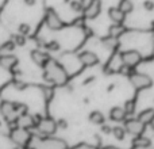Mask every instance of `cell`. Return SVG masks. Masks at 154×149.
<instances>
[{
    "label": "cell",
    "instance_id": "1",
    "mask_svg": "<svg viewBox=\"0 0 154 149\" xmlns=\"http://www.w3.org/2000/svg\"><path fill=\"white\" fill-rule=\"evenodd\" d=\"M45 79L49 81L54 83L57 85H65L68 83V73L64 69L61 64L56 61V60H49L48 64L45 65Z\"/></svg>",
    "mask_w": 154,
    "mask_h": 149
},
{
    "label": "cell",
    "instance_id": "2",
    "mask_svg": "<svg viewBox=\"0 0 154 149\" xmlns=\"http://www.w3.org/2000/svg\"><path fill=\"white\" fill-rule=\"evenodd\" d=\"M22 109L20 104L14 103V102H8V100H3L0 103V113L8 121V122H16L19 117V110Z\"/></svg>",
    "mask_w": 154,
    "mask_h": 149
},
{
    "label": "cell",
    "instance_id": "3",
    "mask_svg": "<svg viewBox=\"0 0 154 149\" xmlns=\"http://www.w3.org/2000/svg\"><path fill=\"white\" fill-rule=\"evenodd\" d=\"M10 137L16 145H19V147H26V145L30 142L31 134H30V132L27 130V129L18 126V128H15V129L11 130Z\"/></svg>",
    "mask_w": 154,
    "mask_h": 149
},
{
    "label": "cell",
    "instance_id": "4",
    "mask_svg": "<svg viewBox=\"0 0 154 149\" xmlns=\"http://www.w3.org/2000/svg\"><path fill=\"white\" fill-rule=\"evenodd\" d=\"M130 81L135 90H145V88H150L153 85V80L150 79V76L138 72L130 73Z\"/></svg>",
    "mask_w": 154,
    "mask_h": 149
},
{
    "label": "cell",
    "instance_id": "5",
    "mask_svg": "<svg viewBox=\"0 0 154 149\" xmlns=\"http://www.w3.org/2000/svg\"><path fill=\"white\" fill-rule=\"evenodd\" d=\"M120 61L125 67L134 68L142 61V56L137 50H126L120 53Z\"/></svg>",
    "mask_w": 154,
    "mask_h": 149
},
{
    "label": "cell",
    "instance_id": "6",
    "mask_svg": "<svg viewBox=\"0 0 154 149\" xmlns=\"http://www.w3.org/2000/svg\"><path fill=\"white\" fill-rule=\"evenodd\" d=\"M35 126H37L38 132L45 136H53L57 130V123L51 118H41Z\"/></svg>",
    "mask_w": 154,
    "mask_h": 149
},
{
    "label": "cell",
    "instance_id": "7",
    "mask_svg": "<svg viewBox=\"0 0 154 149\" xmlns=\"http://www.w3.org/2000/svg\"><path fill=\"white\" fill-rule=\"evenodd\" d=\"M45 23L50 30H61L64 27V22L60 19L58 14L53 8H48L45 14Z\"/></svg>",
    "mask_w": 154,
    "mask_h": 149
},
{
    "label": "cell",
    "instance_id": "8",
    "mask_svg": "<svg viewBox=\"0 0 154 149\" xmlns=\"http://www.w3.org/2000/svg\"><path fill=\"white\" fill-rule=\"evenodd\" d=\"M101 11V2L100 0H91L88 5L84 8V15L87 19H95L99 16Z\"/></svg>",
    "mask_w": 154,
    "mask_h": 149
},
{
    "label": "cell",
    "instance_id": "9",
    "mask_svg": "<svg viewBox=\"0 0 154 149\" xmlns=\"http://www.w3.org/2000/svg\"><path fill=\"white\" fill-rule=\"evenodd\" d=\"M146 125L141 122L138 119H127L125 123V130L130 134H135V136H139L141 133H143Z\"/></svg>",
    "mask_w": 154,
    "mask_h": 149
},
{
    "label": "cell",
    "instance_id": "10",
    "mask_svg": "<svg viewBox=\"0 0 154 149\" xmlns=\"http://www.w3.org/2000/svg\"><path fill=\"white\" fill-rule=\"evenodd\" d=\"M38 149H66V144L57 138H45L39 142Z\"/></svg>",
    "mask_w": 154,
    "mask_h": 149
},
{
    "label": "cell",
    "instance_id": "11",
    "mask_svg": "<svg viewBox=\"0 0 154 149\" xmlns=\"http://www.w3.org/2000/svg\"><path fill=\"white\" fill-rule=\"evenodd\" d=\"M79 61L81 62L84 67H92L99 62V59L95 53L92 52H82L79 54Z\"/></svg>",
    "mask_w": 154,
    "mask_h": 149
},
{
    "label": "cell",
    "instance_id": "12",
    "mask_svg": "<svg viewBox=\"0 0 154 149\" xmlns=\"http://www.w3.org/2000/svg\"><path fill=\"white\" fill-rule=\"evenodd\" d=\"M18 64V59L16 56H12V54H3L0 56V67L4 68V69H12L15 65Z\"/></svg>",
    "mask_w": 154,
    "mask_h": 149
},
{
    "label": "cell",
    "instance_id": "13",
    "mask_svg": "<svg viewBox=\"0 0 154 149\" xmlns=\"http://www.w3.org/2000/svg\"><path fill=\"white\" fill-rule=\"evenodd\" d=\"M31 59L37 65H39V67H45V65L48 64V61L50 60V57H49V54L43 53V52H41V50H32L31 52Z\"/></svg>",
    "mask_w": 154,
    "mask_h": 149
},
{
    "label": "cell",
    "instance_id": "14",
    "mask_svg": "<svg viewBox=\"0 0 154 149\" xmlns=\"http://www.w3.org/2000/svg\"><path fill=\"white\" fill-rule=\"evenodd\" d=\"M108 16L114 23H123L126 19V14L122 12L118 7H112L108 10Z\"/></svg>",
    "mask_w": 154,
    "mask_h": 149
},
{
    "label": "cell",
    "instance_id": "15",
    "mask_svg": "<svg viewBox=\"0 0 154 149\" xmlns=\"http://www.w3.org/2000/svg\"><path fill=\"white\" fill-rule=\"evenodd\" d=\"M16 122H18V125L20 126V128H24V129H30V128H32V126H35L34 117L26 114V113H24V114H22L20 117H18Z\"/></svg>",
    "mask_w": 154,
    "mask_h": 149
},
{
    "label": "cell",
    "instance_id": "16",
    "mask_svg": "<svg viewBox=\"0 0 154 149\" xmlns=\"http://www.w3.org/2000/svg\"><path fill=\"white\" fill-rule=\"evenodd\" d=\"M137 119L141 121L143 125H150L152 122H154V109H146L141 111Z\"/></svg>",
    "mask_w": 154,
    "mask_h": 149
},
{
    "label": "cell",
    "instance_id": "17",
    "mask_svg": "<svg viewBox=\"0 0 154 149\" xmlns=\"http://www.w3.org/2000/svg\"><path fill=\"white\" fill-rule=\"evenodd\" d=\"M126 113L122 107H112L111 111H109V118L112 121H116V122H120V121H125L126 119Z\"/></svg>",
    "mask_w": 154,
    "mask_h": 149
},
{
    "label": "cell",
    "instance_id": "18",
    "mask_svg": "<svg viewBox=\"0 0 154 149\" xmlns=\"http://www.w3.org/2000/svg\"><path fill=\"white\" fill-rule=\"evenodd\" d=\"M125 31H126V29L122 23H115L108 29V35L111 38H114V40H116V38H119Z\"/></svg>",
    "mask_w": 154,
    "mask_h": 149
},
{
    "label": "cell",
    "instance_id": "19",
    "mask_svg": "<svg viewBox=\"0 0 154 149\" xmlns=\"http://www.w3.org/2000/svg\"><path fill=\"white\" fill-rule=\"evenodd\" d=\"M133 144H134V147L147 148V147H150V140L139 134V136H135V138L133 140Z\"/></svg>",
    "mask_w": 154,
    "mask_h": 149
},
{
    "label": "cell",
    "instance_id": "20",
    "mask_svg": "<svg viewBox=\"0 0 154 149\" xmlns=\"http://www.w3.org/2000/svg\"><path fill=\"white\" fill-rule=\"evenodd\" d=\"M119 8L122 12H125L126 15L127 14H130L131 11L134 10V4L131 3V0H120V3H119Z\"/></svg>",
    "mask_w": 154,
    "mask_h": 149
},
{
    "label": "cell",
    "instance_id": "21",
    "mask_svg": "<svg viewBox=\"0 0 154 149\" xmlns=\"http://www.w3.org/2000/svg\"><path fill=\"white\" fill-rule=\"evenodd\" d=\"M89 121L95 125H101L104 123V115L100 111H92L89 115Z\"/></svg>",
    "mask_w": 154,
    "mask_h": 149
},
{
    "label": "cell",
    "instance_id": "22",
    "mask_svg": "<svg viewBox=\"0 0 154 149\" xmlns=\"http://www.w3.org/2000/svg\"><path fill=\"white\" fill-rule=\"evenodd\" d=\"M135 106H137L135 99L126 102V103H125V107H123V110H125L126 115H133V114H134V111H135Z\"/></svg>",
    "mask_w": 154,
    "mask_h": 149
},
{
    "label": "cell",
    "instance_id": "23",
    "mask_svg": "<svg viewBox=\"0 0 154 149\" xmlns=\"http://www.w3.org/2000/svg\"><path fill=\"white\" fill-rule=\"evenodd\" d=\"M125 132L126 130L123 128H114V129H112V133H114L115 138L119 140V141H122V140L125 138Z\"/></svg>",
    "mask_w": 154,
    "mask_h": 149
},
{
    "label": "cell",
    "instance_id": "24",
    "mask_svg": "<svg viewBox=\"0 0 154 149\" xmlns=\"http://www.w3.org/2000/svg\"><path fill=\"white\" fill-rule=\"evenodd\" d=\"M15 43H14V41H7V42H4L2 46H0V50L3 52H12L14 49H15Z\"/></svg>",
    "mask_w": 154,
    "mask_h": 149
},
{
    "label": "cell",
    "instance_id": "25",
    "mask_svg": "<svg viewBox=\"0 0 154 149\" xmlns=\"http://www.w3.org/2000/svg\"><path fill=\"white\" fill-rule=\"evenodd\" d=\"M14 43H15L16 46H23L24 42H26V38H24V35L22 34H18V35H14Z\"/></svg>",
    "mask_w": 154,
    "mask_h": 149
},
{
    "label": "cell",
    "instance_id": "26",
    "mask_svg": "<svg viewBox=\"0 0 154 149\" xmlns=\"http://www.w3.org/2000/svg\"><path fill=\"white\" fill-rule=\"evenodd\" d=\"M19 33H20L22 35H27L30 33V26L26 23H22L20 26H19Z\"/></svg>",
    "mask_w": 154,
    "mask_h": 149
},
{
    "label": "cell",
    "instance_id": "27",
    "mask_svg": "<svg viewBox=\"0 0 154 149\" xmlns=\"http://www.w3.org/2000/svg\"><path fill=\"white\" fill-rule=\"evenodd\" d=\"M46 48L49 49V50H58L60 49V43L58 42H56V41H51V42H49L48 45H46Z\"/></svg>",
    "mask_w": 154,
    "mask_h": 149
},
{
    "label": "cell",
    "instance_id": "28",
    "mask_svg": "<svg viewBox=\"0 0 154 149\" xmlns=\"http://www.w3.org/2000/svg\"><path fill=\"white\" fill-rule=\"evenodd\" d=\"M70 149H97V148L92 147V145H89V144H79V145H76V147H73Z\"/></svg>",
    "mask_w": 154,
    "mask_h": 149
},
{
    "label": "cell",
    "instance_id": "29",
    "mask_svg": "<svg viewBox=\"0 0 154 149\" xmlns=\"http://www.w3.org/2000/svg\"><path fill=\"white\" fill-rule=\"evenodd\" d=\"M143 7H145V10H147V11H153L154 10V3L152 2V0H146V2L143 3Z\"/></svg>",
    "mask_w": 154,
    "mask_h": 149
},
{
    "label": "cell",
    "instance_id": "30",
    "mask_svg": "<svg viewBox=\"0 0 154 149\" xmlns=\"http://www.w3.org/2000/svg\"><path fill=\"white\" fill-rule=\"evenodd\" d=\"M72 8L75 11H81L82 10V3L81 2H72Z\"/></svg>",
    "mask_w": 154,
    "mask_h": 149
},
{
    "label": "cell",
    "instance_id": "31",
    "mask_svg": "<svg viewBox=\"0 0 154 149\" xmlns=\"http://www.w3.org/2000/svg\"><path fill=\"white\" fill-rule=\"evenodd\" d=\"M43 92H45V96L48 100H50V98L53 96V90L51 88H43Z\"/></svg>",
    "mask_w": 154,
    "mask_h": 149
},
{
    "label": "cell",
    "instance_id": "32",
    "mask_svg": "<svg viewBox=\"0 0 154 149\" xmlns=\"http://www.w3.org/2000/svg\"><path fill=\"white\" fill-rule=\"evenodd\" d=\"M26 3L29 5H32V4H34V0H26Z\"/></svg>",
    "mask_w": 154,
    "mask_h": 149
},
{
    "label": "cell",
    "instance_id": "33",
    "mask_svg": "<svg viewBox=\"0 0 154 149\" xmlns=\"http://www.w3.org/2000/svg\"><path fill=\"white\" fill-rule=\"evenodd\" d=\"M104 149H119V148H115V147H106Z\"/></svg>",
    "mask_w": 154,
    "mask_h": 149
},
{
    "label": "cell",
    "instance_id": "34",
    "mask_svg": "<svg viewBox=\"0 0 154 149\" xmlns=\"http://www.w3.org/2000/svg\"><path fill=\"white\" fill-rule=\"evenodd\" d=\"M103 129H104V132H109V128H107V126H104Z\"/></svg>",
    "mask_w": 154,
    "mask_h": 149
},
{
    "label": "cell",
    "instance_id": "35",
    "mask_svg": "<svg viewBox=\"0 0 154 149\" xmlns=\"http://www.w3.org/2000/svg\"><path fill=\"white\" fill-rule=\"evenodd\" d=\"M150 125H152V128H153V130H154V122H152Z\"/></svg>",
    "mask_w": 154,
    "mask_h": 149
},
{
    "label": "cell",
    "instance_id": "36",
    "mask_svg": "<svg viewBox=\"0 0 154 149\" xmlns=\"http://www.w3.org/2000/svg\"><path fill=\"white\" fill-rule=\"evenodd\" d=\"M24 149H32V148H24Z\"/></svg>",
    "mask_w": 154,
    "mask_h": 149
},
{
    "label": "cell",
    "instance_id": "37",
    "mask_svg": "<svg viewBox=\"0 0 154 149\" xmlns=\"http://www.w3.org/2000/svg\"><path fill=\"white\" fill-rule=\"evenodd\" d=\"M80 2H81V3H84V0H80Z\"/></svg>",
    "mask_w": 154,
    "mask_h": 149
}]
</instances>
